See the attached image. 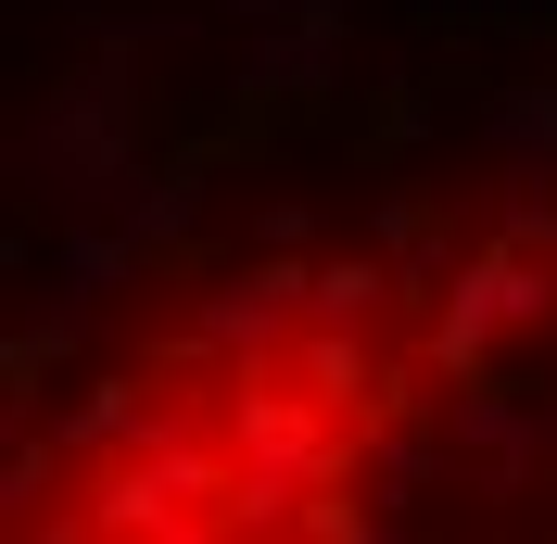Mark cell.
Returning a JSON list of instances; mask_svg holds the SVG:
<instances>
[{
	"instance_id": "1",
	"label": "cell",
	"mask_w": 557,
	"mask_h": 544,
	"mask_svg": "<svg viewBox=\"0 0 557 544\" xmlns=\"http://www.w3.org/2000/svg\"><path fill=\"white\" fill-rule=\"evenodd\" d=\"M13 544L557 532V152L215 228L13 368Z\"/></svg>"
}]
</instances>
